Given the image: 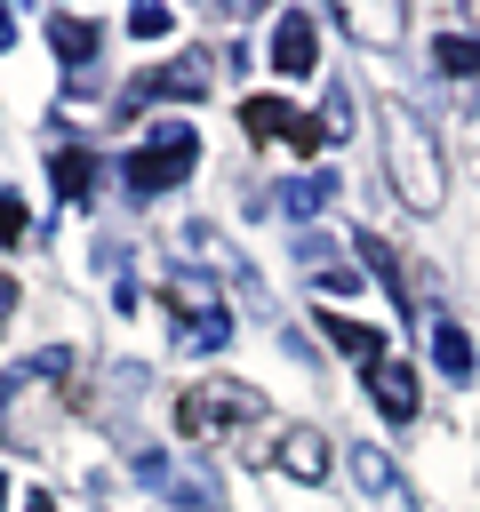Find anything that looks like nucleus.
Instances as JSON below:
<instances>
[{
    "label": "nucleus",
    "instance_id": "412c9836",
    "mask_svg": "<svg viewBox=\"0 0 480 512\" xmlns=\"http://www.w3.org/2000/svg\"><path fill=\"white\" fill-rule=\"evenodd\" d=\"M352 472H360V480H368V488H392V464H384V456H376V448H360V456H352Z\"/></svg>",
    "mask_w": 480,
    "mask_h": 512
},
{
    "label": "nucleus",
    "instance_id": "6e6552de",
    "mask_svg": "<svg viewBox=\"0 0 480 512\" xmlns=\"http://www.w3.org/2000/svg\"><path fill=\"white\" fill-rule=\"evenodd\" d=\"M48 48L72 64V88H88V64L104 56V24H88V16H64V8H56V16H48Z\"/></svg>",
    "mask_w": 480,
    "mask_h": 512
},
{
    "label": "nucleus",
    "instance_id": "aec40b11",
    "mask_svg": "<svg viewBox=\"0 0 480 512\" xmlns=\"http://www.w3.org/2000/svg\"><path fill=\"white\" fill-rule=\"evenodd\" d=\"M312 280H320V296H360V272H344V264H320Z\"/></svg>",
    "mask_w": 480,
    "mask_h": 512
},
{
    "label": "nucleus",
    "instance_id": "f3484780",
    "mask_svg": "<svg viewBox=\"0 0 480 512\" xmlns=\"http://www.w3.org/2000/svg\"><path fill=\"white\" fill-rule=\"evenodd\" d=\"M432 64H440L448 80H472V72H480V40H472V32H440V40H432Z\"/></svg>",
    "mask_w": 480,
    "mask_h": 512
},
{
    "label": "nucleus",
    "instance_id": "0eeeda50",
    "mask_svg": "<svg viewBox=\"0 0 480 512\" xmlns=\"http://www.w3.org/2000/svg\"><path fill=\"white\" fill-rule=\"evenodd\" d=\"M272 464H280L288 480H304V488H320V480L336 472V456H328V440H320L312 424H288V432L272 440Z\"/></svg>",
    "mask_w": 480,
    "mask_h": 512
},
{
    "label": "nucleus",
    "instance_id": "b1692460",
    "mask_svg": "<svg viewBox=\"0 0 480 512\" xmlns=\"http://www.w3.org/2000/svg\"><path fill=\"white\" fill-rule=\"evenodd\" d=\"M8 40H16V16H8V8H0V48H8Z\"/></svg>",
    "mask_w": 480,
    "mask_h": 512
},
{
    "label": "nucleus",
    "instance_id": "39448f33",
    "mask_svg": "<svg viewBox=\"0 0 480 512\" xmlns=\"http://www.w3.org/2000/svg\"><path fill=\"white\" fill-rule=\"evenodd\" d=\"M240 128H248V136H264V144H272V136H288V152H320V144H328V136H320V120H312V112H296V104H280V96H248V104H240Z\"/></svg>",
    "mask_w": 480,
    "mask_h": 512
},
{
    "label": "nucleus",
    "instance_id": "5701e85b",
    "mask_svg": "<svg viewBox=\"0 0 480 512\" xmlns=\"http://www.w3.org/2000/svg\"><path fill=\"white\" fill-rule=\"evenodd\" d=\"M8 312H16V280L0 272V320H8Z\"/></svg>",
    "mask_w": 480,
    "mask_h": 512
},
{
    "label": "nucleus",
    "instance_id": "a211bd4d",
    "mask_svg": "<svg viewBox=\"0 0 480 512\" xmlns=\"http://www.w3.org/2000/svg\"><path fill=\"white\" fill-rule=\"evenodd\" d=\"M128 32H136V40H168V32H176V8H152V0H144V8L128 16Z\"/></svg>",
    "mask_w": 480,
    "mask_h": 512
},
{
    "label": "nucleus",
    "instance_id": "f257e3e1",
    "mask_svg": "<svg viewBox=\"0 0 480 512\" xmlns=\"http://www.w3.org/2000/svg\"><path fill=\"white\" fill-rule=\"evenodd\" d=\"M376 144H384V176H392L400 208L432 216V208L448 200V168H440V144H432V128L416 120V104H384V128H376Z\"/></svg>",
    "mask_w": 480,
    "mask_h": 512
},
{
    "label": "nucleus",
    "instance_id": "2eb2a0df",
    "mask_svg": "<svg viewBox=\"0 0 480 512\" xmlns=\"http://www.w3.org/2000/svg\"><path fill=\"white\" fill-rule=\"evenodd\" d=\"M432 368L440 376H472V336L456 320H432Z\"/></svg>",
    "mask_w": 480,
    "mask_h": 512
},
{
    "label": "nucleus",
    "instance_id": "1a4fd4ad",
    "mask_svg": "<svg viewBox=\"0 0 480 512\" xmlns=\"http://www.w3.org/2000/svg\"><path fill=\"white\" fill-rule=\"evenodd\" d=\"M208 88H216V56H200V48H184L168 72L144 80V96H208Z\"/></svg>",
    "mask_w": 480,
    "mask_h": 512
},
{
    "label": "nucleus",
    "instance_id": "a878e982",
    "mask_svg": "<svg viewBox=\"0 0 480 512\" xmlns=\"http://www.w3.org/2000/svg\"><path fill=\"white\" fill-rule=\"evenodd\" d=\"M0 504H8V480H0Z\"/></svg>",
    "mask_w": 480,
    "mask_h": 512
},
{
    "label": "nucleus",
    "instance_id": "4be33fe9",
    "mask_svg": "<svg viewBox=\"0 0 480 512\" xmlns=\"http://www.w3.org/2000/svg\"><path fill=\"white\" fill-rule=\"evenodd\" d=\"M24 224H32V216H24V200H16V192H0V240H24Z\"/></svg>",
    "mask_w": 480,
    "mask_h": 512
},
{
    "label": "nucleus",
    "instance_id": "20e7f679",
    "mask_svg": "<svg viewBox=\"0 0 480 512\" xmlns=\"http://www.w3.org/2000/svg\"><path fill=\"white\" fill-rule=\"evenodd\" d=\"M256 416H264V400H256L248 384H200V392L176 400V432H184V440H208V432H224V424H256Z\"/></svg>",
    "mask_w": 480,
    "mask_h": 512
},
{
    "label": "nucleus",
    "instance_id": "9b49d317",
    "mask_svg": "<svg viewBox=\"0 0 480 512\" xmlns=\"http://www.w3.org/2000/svg\"><path fill=\"white\" fill-rule=\"evenodd\" d=\"M352 248H360V256H368V272H376V280L392 288V304H400V312H416V288H408V272H400L392 240H376V232H352Z\"/></svg>",
    "mask_w": 480,
    "mask_h": 512
},
{
    "label": "nucleus",
    "instance_id": "f03ea898",
    "mask_svg": "<svg viewBox=\"0 0 480 512\" xmlns=\"http://www.w3.org/2000/svg\"><path fill=\"white\" fill-rule=\"evenodd\" d=\"M160 304L176 312V344H184V352H216V344H232V304H224V288H216L208 272L176 264V272L160 280Z\"/></svg>",
    "mask_w": 480,
    "mask_h": 512
},
{
    "label": "nucleus",
    "instance_id": "423d86ee",
    "mask_svg": "<svg viewBox=\"0 0 480 512\" xmlns=\"http://www.w3.org/2000/svg\"><path fill=\"white\" fill-rule=\"evenodd\" d=\"M272 72H280V80H304V72H320V24H312L304 8H288V16L272 24Z\"/></svg>",
    "mask_w": 480,
    "mask_h": 512
},
{
    "label": "nucleus",
    "instance_id": "dca6fc26",
    "mask_svg": "<svg viewBox=\"0 0 480 512\" xmlns=\"http://www.w3.org/2000/svg\"><path fill=\"white\" fill-rule=\"evenodd\" d=\"M48 176H56V192H64V200H88V184H96V160H88L80 144H64V152L48 160Z\"/></svg>",
    "mask_w": 480,
    "mask_h": 512
},
{
    "label": "nucleus",
    "instance_id": "393cba45",
    "mask_svg": "<svg viewBox=\"0 0 480 512\" xmlns=\"http://www.w3.org/2000/svg\"><path fill=\"white\" fill-rule=\"evenodd\" d=\"M32 512H64V504H48V496H32Z\"/></svg>",
    "mask_w": 480,
    "mask_h": 512
},
{
    "label": "nucleus",
    "instance_id": "4468645a",
    "mask_svg": "<svg viewBox=\"0 0 480 512\" xmlns=\"http://www.w3.org/2000/svg\"><path fill=\"white\" fill-rule=\"evenodd\" d=\"M328 200H336V176H320V168H312V176H296V184H280V208H288V224H312Z\"/></svg>",
    "mask_w": 480,
    "mask_h": 512
},
{
    "label": "nucleus",
    "instance_id": "ddd939ff",
    "mask_svg": "<svg viewBox=\"0 0 480 512\" xmlns=\"http://www.w3.org/2000/svg\"><path fill=\"white\" fill-rule=\"evenodd\" d=\"M336 24H344L352 40H400V32H408V16H400V8H360V0H344V8H336Z\"/></svg>",
    "mask_w": 480,
    "mask_h": 512
},
{
    "label": "nucleus",
    "instance_id": "6ab92c4d",
    "mask_svg": "<svg viewBox=\"0 0 480 512\" xmlns=\"http://www.w3.org/2000/svg\"><path fill=\"white\" fill-rule=\"evenodd\" d=\"M320 136H352V88H328V112H320Z\"/></svg>",
    "mask_w": 480,
    "mask_h": 512
},
{
    "label": "nucleus",
    "instance_id": "9d476101",
    "mask_svg": "<svg viewBox=\"0 0 480 512\" xmlns=\"http://www.w3.org/2000/svg\"><path fill=\"white\" fill-rule=\"evenodd\" d=\"M368 392H376V408H384L392 424H408V416H416V368L376 360V368H368Z\"/></svg>",
    "mask_w": 480,
    "mask_h": 512
},
{
    "label": "nucleus",
    "instance_id": "f8f14e48",
    "mask_svg": "<svg viewBox=\"0 0 480 512\" xmlns=\"http://www.w3.org/2000/svg\"><path fill=\"white\" fill-rule=\"evenodd\" d=\"M320 336H328L336 352H352L360 368H376V360H384V336H376L368 320H344V312H320Z\"/></svg>",
    "mask_w": 480,
    "mask_h": 512
},
{
    "label": "nucleus",
    "instance_id": "7ed1b4c3",
    "mask_svg": "<svg viewBox=\"0 0 480 512\" xmlns=\"http://www.w3.org/2000/svg\"><path fill=\"white\" fill-rule=\"evenodd\" d=\"M192 160H200V136L168 120L160 136H144V144L120 160V184H128V200H160V192H176V184L192 176Z\"/></svg>",
    "mask_w": 480,
    "mask_h": 512
}]
</instances>
